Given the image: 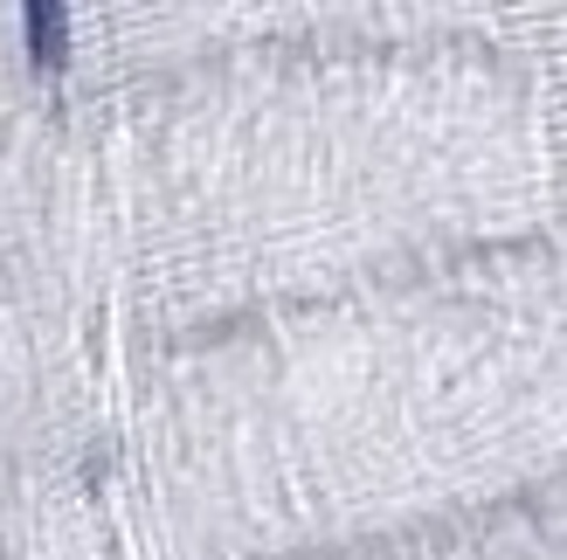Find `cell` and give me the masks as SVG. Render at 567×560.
Listing matches in <instances>:
<instances>
[{
    "label": "cell",
    "instance_id": "1",
    "mask_svg": "<svg viewBox=\"0 0 567 560\" xmlns=\"http://www.w3.org/2000/svg\"><path fill=\"white\" fill-rule=\"evenodd\" d=\"M21 35L35 70H63L70 63V0H21Z\"/></svg>",
    "mask_w": 567,
    "mask_h": 560
}]
</instances>
